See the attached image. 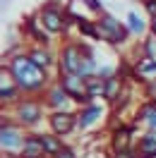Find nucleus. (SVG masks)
I'll return each mask as SVG.
<instances>
[{
	"label": "nucleus",
	"instance_id": "f8f14e48",
	"mask_svg": "<svg viewBox=\"0 0 156 158\" xmlns=\"http://www.w3.org/2000/svg\"><path fill=\"white\" fill-rule=\"evenodd\" d=\"M132 122H135L137 127H144L146 132H156V103L154 101H144L135 110Z\"/></svg>",
	"mask_w": 156,
	"mask_h": 158
},
{
	"label": "nucleus",
	"instance_id": "0eeeda50",
	"mask_svg": "<svg viewBox=\"0 0 156 158\" xmlns=\"http://www.w3.org/2000/svg\"><path fill=\"white\" fill-rule=\"evenodd\" d=\"M46 122H48V132L58 137H67L77 129V110H50L46 115Z\"/></svg>",
	"mask_w": 156,
	"mask_h": 158
},
{
	"label": "nucleus",
	"instance_id": "ddd939ff",
	"mask_svg": "<svg viewBox=\"0 0 156 158\" xmlns=\"http://www.w3.org/2000/svg\"><path fill=\"white\" fill-rule=\"evenodd\" d=\"M27 55L31 58V62H34L36 67L46 69V72H50L53 67H58V55L50 48H46V46H34V48L27 50Z\"/></svg>",
	"mask_w": 156,
	"mask_h": 158
},
{
	"label": "nucleus",
	"instance_id": "5701e85b",
	"mask_svg": "<svg viewBox=\"0 0 156 158\" xmlns=\"http://www.w3.org/2000/svg\"><path fill=\"white\" fill-rule=\"evenodd\" d=\"M84 7H87V10H91L96 17L106 12V10H103V2H101V0H84Z\"/></svg>",
	"mask_w": 156,
	"mask_h": 158
},
{
	"label": "nucleus",
	"instance_id": "b1692460",
	"mask_svg": "<svg viewBox=\"0 0 156 158\" xmlns=\"http://www.w3.org/2000/svg\"><path fill=\"white\" fill-rule=\"evenodd\" d=\"M108 158H139L137 148H127V151H110Z\"/></svg>",
	"mask_w": 156,
	"mask_h": 158
},
{
	"label": "nucleus",
	"instance_id": "412c9836",
	"mask_svg": "<svg viewBox=\"0 0 156 158\" xmlns=\"http://www.w3.org/2000/svg\"><path fill=\"white\" fill-rule=\"evenodd\" d=\"M127 27H130L132 34H144V31H146L144 19H139V15H135V12H130V15H127Z\"/></svg>",
	"mask_w": 156,
	"mask_h": 158
},
{
	"label": "nucleus",
	"instance_id": "a878e982",
	"mask_svg": "<svg viewBox=\"0 0 156 158\" xmlns=\"http://www.w3.org/2000/svg\"><path fill=\"white\" fill-rule=\"evenodd\" d=\"M12 122V118H10V113L7 110H0V129H5L7 125Z\"/></svg>",
	"mask_w": 156,
	"mask_h": 158
},
{
	"label": "nucleus",
	"instance_id": "9d476101",
	"mask_svg": "<svg viewBox=\"0 0 156 158\" xmlns=\"http://www.w3.org/2000/svg\"><path fill=\"white\" fill-rule=\"evenodd\" d=\"M137 125L135 122H120V125H113L110 129V151H127L132 148V134H135Z\"/></svg>",
	"mask_w": 156,
	"mask_h": 158
},
{
	"label": "nucleus",
	"instance_id": "c85d7f7f",
	"mask_svg": "<svg viewBox=\"0 0 156 158\" xmlns=\"http://www.w3.org/2000/svg\"><path fill=\"white\" fill-rule=\"evenodd\" d=\"M139 2H144V0H139Z\"/></svg>",
	"mask_w": 156,
	"mask_h": 158
},
{
	"label": "nucleus",
	"instance_id": "9b49d317",
	"mask_svg": "<svg viewBox=\"0 0 156 158\" xmlns=\"http://www.w3.org/2000/svg\"><path fill=\"white\" fill-rule=\"evenodd\" d=\"M22 29H24V34H27L36 46H46V48L50 46V34L43 29L39 15H29V17L24 19V24H22Z\"/></svg>",
	"mask_w": 156,
	"mask_h": 158
},
{
	"label": "nucleus",
	"instance_id": "2eb2a0df",
	"mask_svg": "<svg viewBox=\"0 0 156 158\" xmlns=\"http://www.w3.org/2000/svg\"><path fill=\"white\" fill-rule=\"evenodd\" d=\"M132 79H137L139 84H146L149 79H156V60L139 55L132 65Z\"/></svg>",
	"mask_w": 156,
	"mask_h": 158
},
{
	"label": "nucleus",
	"instance_id": "bb28decb",
	"mask_svg": "<svg viewBox=\"0 0 156 158\" xmlns=\"http://www.w3.org/2000/svg\"><path fill=\"white\" fill-rule=\"evenodd\" d=\"M55 158H77V153H75V151H72L70 146H65V148H63V151H60Z\"/></svg>",
	"mask_w": 156,
	"mask_h": 158
},
{
	"label": "nucleus",
	"instance_id": "f257e3e1",
	"mask_svg": "<svg viewBox=\"0 0 156 158\" xmlns=\"http://www.w3.org/2000/svg\"><path fill=\"white\" fill-rule=\"evenodd\" d=\"M0 65L7 67V72L15 79V84L20 86L22 96H36V98H41V94L55 81V79H50V74L46 69L36 67L27 53H20V50L17 53H7Z\"/></svg>",
	"mask_w": 156,
	"mask_h": 158
},
{
	"label": "nucleus",
	"instance_id": "a211bd4d",
	"mask_svg": "<svg viewBox=\"0 0 156 158\" xmlns=\"http://www.w3.org/2000/svg\"><path fill=\"white\" fill-rule=\"evenodd\" d=\"M137 153L139 158H156V132H146L137 141Z\"/></svg>",
	"mask_w": 156,
	"mask_h": 158
},
{
	"label": "nucleus",
	"instance_id": "4468645a",
	"mask_svg": "<svg viewBox=\"0 0 156 158\" xmlns=\"http://www.w3.org/2000/svg\"><path fill=\"white\" fill-rule=\"evenodd\" d=\"M101 115H103V108L98 106L96 101H94V103H89V106L77 108V129L82 132V129L94 127L98 120H101Z\"/></svg>",
	"mask_w": 156,
	"mask_h": 158
},
{
	"label": "nucleus",
	"instance_id": "1a4fd4ad",
	"mask_svg": "<svg viewBox=\"0 0 156 158\" xmlns=\"http://www.w3.org/2000/svg\"><path fill=\"white\" fill-rule=\"evenodd\" d=\"M41 101H43V106H46V110H67V106L72 103V98L67 96V91L60 86L58 81H53L48 89L41 94Z\"/></svg>",
	"mask_w": 156,
	"mask_h": 158
},
{
	"label": "nucleus",
	"instance_id": "f03ea898",
	"mask_svg": "<svg viewBox=\"0 0 156 158\" xmlns=\"http://www.w3.org/2000/svg\"><path fill=\"white\" fill-rule=\"evenodd\" d=\"M98 72V62L94 58V48L84 41H67L58 50V74L87 79Z\"/></svg>",
	"mask_w": 156,
	"mask_h": 158
},
{
	"label": "nucleus",
	"instance_id": "aec40b11",
	"mask_svg": "<svg viewBox=\"0 0 156 158\" xmlns=\"http://www.w3.org/2000/svg\"><path fill=\"white\" fill-rule=\"evenodd\" d=\"M77 31H79V36H82V41H84V39H89V41H101L96 19H94V22H91V19H79L77 22Z\"/></svg>",
	"mask_w": 156,
	"mask_h": 158
},
{
	"label": "nucleus",
	"instance_id": "423d86ee",
	"mask_svg": "<svg viewBox=\"0 0 156 158\" xmlns=\"http://www.w3.org/2000/svg\"><path fill=\"white\" fill-rule=\"evenodd\" d=\"M27 139V129L20 127L17 122H10L5 129H0V153L2 158H20V151Z\"/></svg>",
	"mask_w": 156,
	"mask_h": 158
},
{
	"label": "nucleus",
	"instance_id": "393cba45",
	"mask_svg": "<svg viewBox=\"0 0 156 158\" xmlns=\"http://www.w3.org/2000/svg\"><path fill=\"white\" fill-rule=\"evenodd\" d=\"M142 5H144V10H146L149 17H156V0H144Z\"/></svg>",
	"mask_w": 156,
	"mask_h": 158
},
{
	"label": "nucleus",
	"instance_id": "f3484780",
	"mask_svg": "<svg viewBox=\"0 0 156 158\" xmlns=\"http://www.w3.org/2000/svg\"><path fill=\"white\" fill-rule=\"evenodd\" d=\"M39 139H41L43 151H46V156H48V158H55L60 151L65 148V141H63V137L53 134V132H39Z\"/></svg>",
	"mask_w": 156,
	"mask_h": 158
},
{
	"label": "nucleus",
	"instance_id": "dca6fc26",
	"mask_svg": "<svg viewBox=\"0 0 156 158\" xmlns=\"http://www.w3.org/2000/svg\"><path fill=\"white\" fill-rule=\"evenodd\" d=\"M20 158H48L46 151H43V144L39 139V132H31L24 139V146L20 151Z\"/></svg>",
	"mask_w": 156,
	"mask_h": 158
},
{
	"label": "nucleus",
	"instance_id": "20e7f679",
	"mask_svg": "<svg viewBox=\"0 0 156 158\" xmlns=\"http://www.w3.org/2000/svg\"><path fill=\"white\" fill-rule=\"evenodd\" d=\"M36 15H39L43 29L48 31L50 36H55V34H63V36H65L70 27H77V22L70 17L67 7L58 5V0H48V2L36 12Z\"/></svg>",
	"mask_w": 156,
	"mask_h": 158
},
{
	"label": "nucleus",
	"instance_id": "cd10ccee",
	"mask_svg": "<svg viewBox=\"0 0 156 158\" xmlns=\"http://www.w3.org/2000/svg\"><path fill=\"white\" fill-rule=\"evenodd\" d=\"M149 31H151V36H156V17H151L149 22Z\"/></svg>",
	"mask_w": 156,
	"mask_h": 158
},
{
	"label": "nucleus",
	"instance_id": "6e6552de",
	"mask_svg": "<svg viewBox=\"0 0 156 158\" xmlns=\"http://www.w3.org/2000/svg\"><path fill=\"white\" fill-rule=\"evenodd\" d=\"M20 98H22L20 86L15 84V79H12V74L7 72V67L0 65V106L10 110Z\"/></svg>",
	"mask_w": 156,
	"mask_h": 158
},
{
	"label": "nucleus",
	"instance_id": "7ed1b4c3",
	"mask_svg": "<svg viewBox=\"0 0 156 158\" xmlns=\"http://www.w3.org/2000/svg\"><path fill=\"white\" fill-rule=\"evenodd\" d=\"M7 113H10L12 122H17L20 127L34 129V127H39L41 120L46 118V115H43V113H46V106H43V101L36 98V96H22Z\"/></svg>",
	"mask_w": 156,
	"mask_h": 158
},
{
	"label": "nucleus",
	"instance_id": "6ab92c4d",
	"mask_svg": "<svg viewBox=\"0 0 156 158\" xmlns=\"http://www.w3.org/2000/svg\"><path fill=\"white\" fill-rule=\"evenodd\" d=\"M87 84V94L91 98H106V79L98 77V74H91V77L84 79Z\"/></svg>",
	"mask_w": 156,
	"mask_h": 158
},
{
	"label": "nucleus",
	"instance_id": "4be33fe9",
	"mask_svg": "<svg viewBox=\"0 0 156 158\" xmlns=\"http://www.w3.org/2000/svg\"><path fill=\"white\" fill-rule=\"evenodd\" d=\"M144 98L156 103V79H149V81L144 84Z\"/></svg>",
	"mask_w": 156,
	"mask_h": 158
},
{
	"label": "nucleus",
	"instance_id": "39448f33",
	"mask_svg": "<svg viewBox=\"0 0 156 158\" xmlns=\"http://www.w3.org/2000/svg\"><path fill=\"white\" fill-rule=\"evenodd\" d=\"M96 24H98V36H101V41H106V43H110V46H123V43H127L130 34H132L127 24L118 22L115 17L108 15V12L98 15Z\"/></svg>",
	"mask_w": 156,
	"mask_h": 158
}]
</instances>
